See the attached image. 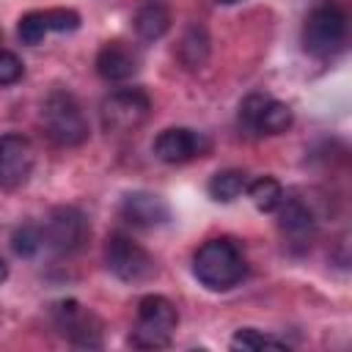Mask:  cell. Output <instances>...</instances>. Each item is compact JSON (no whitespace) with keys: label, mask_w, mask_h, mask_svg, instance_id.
I'll return each instance as SVG.
<instances>
[{"label":"cell","mask_w":352,"mask_h":352,"mask_svg":"<svg viewBox=\"0 0 352 352\" xmlns=\"http://www.w3.org/2000/svg\"><path fill=\"white\" fill-rule=\"evenodd\" d=\"M192 275L209 292H228L248 275V258L239 242L228 236L206 239L192 256Z\"/></svg>","instance_id":"1"},{"label":"cell","mask_w":352,"mask_h":352,"mask_svg":"<svg viewBox=\"0 0 352 352\" xmlns=\"http://www.w3.org/2000/svg\"><path fill=\"white\" fill-rule=\"evenodd\" d=\"M38 118L47 138L55 140L58 146H80L88 138V121L82 116V107L66 91H52L41 102Z\"/></svg>","instance_id":"2"},{"label":"cell","mask_w":352,"mask_h":352,"mask_svg":"<svg viewBox=\"0 0 352 352\" xmlns=\"http://www.w3.org/2000/svg\"><path fill=\"white\" fill-rule=\"evenodd\" d=\"M179 324L176 305L162 294H148L138 302V316L132 327V346L138 349H160L168 346Z\"/></svg>","instance_id":"3"},{"label":"cell","mask_w":352,"mask_h":352,"mask_svg":"<svg viewBox=\"0 0 352 352\" xmlns=\"http://www.w3.org/2000/svg\"><path fill=\"white\" fill-rule=\"evenodd\" d=\"M344 38H346V14L338 6L322 3L308 14L302 25L305 52H311L314 58H330L344 47Z\"/></svg>","instance_id":"4"},{"label":"cell","mask_w":352,"mask_h":352,"mask_svg":"<svg viewBox=\"0 0 352 352\" xmlns=\"http://www.w3.org/2000/svg\"><path fill=\"white\" fill-rule=\"evenodd\" d=\"M104 264L107 270L124 280V283H146L154 278L157 264L146 248H140L132 236L126 234H110L104 245Z\"/></svg>","instance_id":"5"},{"label":"cell","mask_w":352,"mask_h":352,"mask_svg":"<svg viewBox=\"0 0 352 352\" xmlns=\"http://www.w3.org/2000/svg\"><path fill=\"white\" fill-rule=\"evenodd\" d=\"M41 236H44V248L58 256L77 253L88 239V220L74 206H58L41 223Z\"/></svg>","instance_id":"6"},{"label":"cell","mask_w":352,"mask_h":352,"mask_svg":"<svg viewBox=\"0 0 352 352\" xmlns=\"http://www.w3.org/2000/svg\"><path fill=\"white\" fill-rule=\"evenodd\" d=\"M148 110H151V99L140 88H121L102 102L99 116L107 132H132L148 118Z\"/></svg>","instance_id":"7"},{"label":"cell","mask_w":352,"mask_h":352,"mask_svg":"<svg viewBox=\"0 0 352 352\" xmlns=\"http://www.w3.org/2000/svg\"><path fill=\"white\" fill-rule=\"evenodd\" d=\"M239 126L250 135H280L292 126V107L272 96L250 94L239 104Z\"/></svg>","instance_id":"8"},{"label":"cell","mask_w":352,"mask_h":352,"mask_svg":"<svg viewBox=\"0 0 352 352\" xmlns=\"http://www.w3.org/2000/svg\"><path fill=\"white\" fill-rule=\"evenodd\" d=\"M36 154L25 135L6 132L0 135V190H16L30 179Z\"/></svg>","instance_id":"9"},{"label":"cell","mask_w":352,"mask_h":352,"mask_svg":"<svg viewBox=\"0 0 352 352\" xmlns=\"http://www.w3.org/2000/svg\"><path fill=\"white\" fill-rule=\"evenodd\" d=\"M80 28V14L72 8H44V11H28L19 25L16 36L22 44L36 47L41 44L50 33H72Z\"/></svg>","instance_id":"10"},{"label":"cell","mask_w":352,"mask_h":352,"mask_svg":"<svg viewBox=\"0 0 352 352\" xmlns=\"http://www.w3.org/2000/svg\"><path fill=\"white\" fill-rule=\"evenodd\" d=\"M209 151V138L187 126H168L154 138V157L168 165H182Z\"/></svg>","instance_id":"11"},{"label":"cell","mask_w":352,"mask_h":352,"mask_svg":"<svg viewBox=\"0 0 352 352\" xmlns=\"http://www.w3.org/2000/svg\"><path fill=\"white\" fill-rule=\"evenodd\" d=\"M52 319L58 324V330L77 346H102V330H99V319L82 308L77 300H63L52 308Z\"/></svg>","instance_id":"12"},{"label":"cell","mask_w":352,"mask_h":352,"mask_svg":"<svg viewBox=\"0 0 352 352\" xmlns=\"http://www.w3.org/2000/svg\"><path fill=\"white\" fill-rule=\"evenodd\" d=\"M118 212L126 223H132L138 228H157V226L170 220V206L165 204V198H160L154 192H146V190L126 192L121 198Z\"/></svg>","instance_id":"13"},{"label":"cell","mask_w":352,"mask_h":352,"mask_svg":"<svg viewBox=\"0 0 352 352\" xmlns=\"http://www.w3.org/2000/svg\"><path fill=\"white\" fill-rule=\"evenodd\" d=\"M138 63H140L138 52L129 44H124V41H107L96 52V72L107 82L129 80L138 72Z\"/></svg>","instance_id":"14"},{"label":"cell","mask_w":352,"mask_h":352,"mask_svg":"<svg viewBox=\"0 0 352 352\" xmlns=\"http://www.w3.org/2000/svg\"><path fill=\"white\" fill-rule=\"evenodd\" d=\"M278 209H280L278 220H280L283 236H289L292 242L308 245V239H311L314 231H316V220H314L311 209H308L302 201H297V198H283Z\"/></svg>","instance_id":"15"},{"label":"cell","mask_w":352,"mask_h":352,"mask_svg":"<svg viewBox=\"0 0 352 352\" xmlns=\"http://www.w3.org/2000/svg\"><path fill=\"white\" fill-rule=\"evenodd\" d=\"M168 28H170V14H168V8H165L162 3H157V0L146 3V6L135 14V33H138L143 41H157V38H162V36L168 33Z\"/></svg>","instance_id":"16"},{"label":"cell","mask_w":352,"mask_h":352,"mask_svg":"<svg viewBox=\"0 0 352 352\" xmlns=\"http://www.w3.org/2000/svg\"><path fill=\"white\" fill-rule=\"evenodd\" d=\"M245 192H248V198L253 201V206H256L258 212H275V209L280 206V201L286 198L280 182L272 179V176H258V179L248 182Z\"/></svg>","instance_id":"17"},{"label":"cell","mask_w":352,"mask_h":352,"mask_svg":"<svg viewBox=\"0 0 352 352\" xmlns=\"http://www.w3.org/2000/svg\"><path fill=\"white\" fill-rule=\"evenodd\" d=\"M245 187H248V176H245L242 170H234V168L214 173V176L209 179V184H206L209 195H212L214 201H223V204L236 201V198L245 192Z\"/></svg>","instance_id":"18"},{"label":"cell","mask_w":352,"mask_h":352,"mask_svg":"<svg viewBox=\"0 0 352 352\" xmlns=\"http://www.w3.org/2000/svg\"><path fill=\"white\" fill-rule=\"evenodd\" d=\"M11 248L19 258H33L41 248H44V236H41V226L36 223H25L14 231L11 236Z\"/></svg>","instance_id":"19"},{"label":"cell","mask_w":352,"mask_h":352,"mask_svg":"<svg viewBox=\"0 0 352 352\" xmlns=\"http://www.w3.org/2000/svg\"><path fill=\"white\" fill-rule=\"evenodd\" d=\"M209 41H206V33H204V28L201 25H192L190 30H187V36L182 38V47H179V55H182V60L187 63V66H201L204 60H206V47Z\"/></svg>","instance_id":"20"},{"label":"cell","mask_w":352,"mask_h":352,"mask_svg":"<svg viewBox=\"0 0 352 352\" xmlns=\"http://www.w3.org/2000/svg\"><path fill=\"white\" fill-rule=\"evenodd\" d=\"M264 346L286 349V341H280V338H275V336H267V333H258V330H253V327L236 330V336L231 338V349H264Z\"/></svg>","instance_id":"21"},{"label":"cell","mask_w":352,"mask_h":352,"mask_svg":"<svg viewBox=\"0 0 352 352\" xmlns=\"http://www.w3.org/2000/svg\"><path fill=\"white\" fill-rule=\"evenodd\" d=\"M22 74H25L22 60H19L14 52L0 50V85H14Z\"/></svg>","instance_id":"22"},{"label":"cell","mask_w":352,"mask_h":352,"mask_svg":"<svg viewBox=\"0 0 352 352\" xmlns=\"http://www.w3.org/2000/svg\"><path fill=\"white\" fill-rule=\"evenodd\" d=\"M6 278H8V267H6V261L0 258V283H3Z\"/></svg>","instance_id":"23"},{"label":"cell","mask_w":352,"mask_h":352,"mask_svg":"<svg viewBox=\"0 0 352 352\" xmlns=\"http://www.w3.org/2000/svg\"><path fill=\"white\" fill-rule=\"evenodd\" d=\"M220 3H226V6H234V3H239V0H220Z\"/></svg>","instance_id":"24"}]
</instances>
